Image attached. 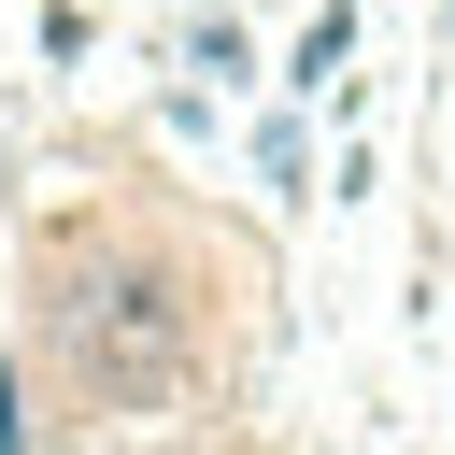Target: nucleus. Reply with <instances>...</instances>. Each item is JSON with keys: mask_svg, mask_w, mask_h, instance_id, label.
Segmentation results:
<instances>
[{"mask_svg": "<svg viewBox=\"0 0 455 455\" xmlns=\"http://www.w3.org/2000/svg\"><path fill=\"white\" fill-rule=\"evenodd\" d=\"M43 327L71 341V370L100 398H156L185 370V284L171 270H100L85 299H43Z\"/></svg>", "mask_w": 455, "mask_h": 455, "instance_id": "f257e3e1", "label": "nucleus"}, {"mask_svg": "<svg viewBox=\"0 0 455 455\" xmlns=\"http://www.w3.org/2000/svg\"><path fill=\"white\" fill-rule=\"evenodd\" d=\"M0 455H28V427H14V370H0Z\"/></svg>", "mask_w": 455, "mask_h": 455, "instance_id": "7ed1b4c3", "label": "nucleus"}, {"mask_svg": "<svg viewBox=\"0 0 455 455\" xmlns=\"http://www.w3.org/2000/svg\"><path fill=\"white\" fill-rule=\"evenodd\" d=\"M341 43H355V0H327V14L299 28V57H284V85H327V71H341Z\"/></svg>", "mask_w": 455, "mask_h": 455, "instance_id": "f03ea898", "label": "nucleus"}]
</instances>
